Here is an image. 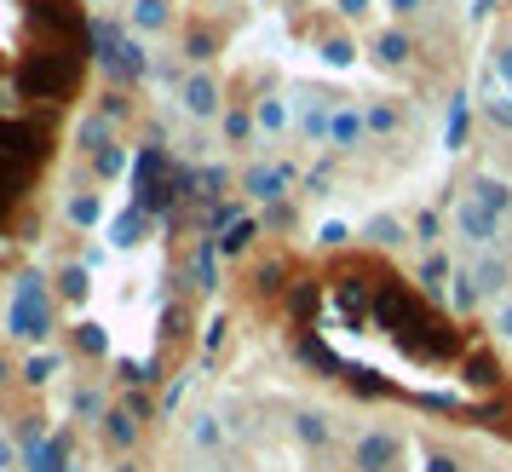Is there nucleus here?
Wrapping results in <instances>:
<instances>
[{"label":"nucleus","instance_id":"obj_1","mask_svg":"<svg viewBox=\"0 0 512 472\" xmlns=\"http://www.w3.org/2000/svg\"><path fill=\"white\" fill-rule=\"evenodd\" d=\"M52 294L41 271H18L12 277V306H6V334L24 346H47L52 340Z\"/></svg>","mask_w":512,"mask_h":472},{"label":"nucleus","instance_id":"obj_2","mask_svg":"<svg viewBox=\"0 0 512 472\" xmlns=\"http://www.w3.org/2000/svg\"><path fill=\"white\" fill-rule=\"evenodd\" d=\"M93 58H81V52H29L24 64H18V93L24 98H47V104H70L75 81H81V70H87Z\"/></svg>","mask_w":512,"mask_h":472},{"label":"nucleus","instance_id":"obj_3","mask_svg":"<svg viewBox=\"0 0 512 472\" xmlns=\"http://www.w3.org/2000/svg\"><path fill=\"white\" fill-rule=\"evenodd\" d=\"M47 150H52V133L41 127V121H6V116H0V156L35 167Z\"/></svg>","mask_w":512,"mask_h":472},{"label":"nucleus","instance_id":"obj_4","mask_svg":"<svg viewBox=\"0 0 512 472\" xmlns=\"http://www.w3.org/2000/svg\"><path fill=\"white\" fill-rule=\"evenodd\" d=\"M70 455H75L70 432H47V438L24 444V472H70Z\"/></svg>","mask_w":512,"mask_h":472},{"label":"nucleus","instance_id":"obj_5","mask_svg":"<svg viewBox=\"0 0 512 472\" xmlns=\"http://www.w3.org/2000/svg\"><path fill=\"white\" fill-rule=\"evenodd\" d=\"M179 98H185V110H190L196 121H213V116H219V81H213V75H190Z\"/></svg>","mask_w":512,"mask_h":472},{"label":"nucleus","instance_id":"obj_6","mask_svg":"<svg viewBox=\"0 0 512 472\" xmlns=\"http://www.w3.org/2000/svg\"><path fill=\"white\" fill-rule=\"evenodd\" d=\"M87 288H93V271H87V260L64 265V271L52 277V294H58L64 306H81V300H87Z\"/></svg>","mask_w":512,"mask_h":472},{"label":"nucleus","instance_id":"obj_7","mask_svg":"<svg viewBox=\"0 0 512 472\" xmlns=\"http://www.w3.org/2000/svg\"><path fill=\"white\" fill-rule=\"evenodd\" d=\"M127 18H133L139 35H162V29H173V6H167V0H133Z\"/></svg>","mask_w":512,"mask_h":472},{"label":"nucleus","instance_id":"obj_8","mask_svg":"<svg viewBox=\"0 0 512 472\" xmlns=\"http://www.w3.org/2000/svg\"><path fill=\"white\" fill-rule=\"evenodd\" d=\"M75 144H81L87 156L110 150V116H104V110H87V116L75 121Z\"/></svg>","mask_w":512,"mask_h":472},{"label":"nucleus","instance_id":"obj_9","mask_svg":"<svg viewBox=\"0 0 512 472\" xmlns=\"http://www.w3.org/2000/svg\"><path fill=\"white\" fill-rule=\"evenodd\" d=\"M104 438H110V449H133L139 444V415L133 409H110L104 415Z\"/></svg>","mask_w":512,"mask_h":472},{"label":"nucleus","instance_id":"obj_10","mask_svg":"<svg viewBox=\"0 0 512 472\" xmlns=\"http://www.w3.org/2000/svg\"><path fill=\"white\" fill-rule=\"evenodd\" d=\"M64 213H70V225H75V231H93L98 219H104V202H98L93 190H75V196H70V208H64Z\"/></svg>","mask_w":512,"mask_h":472},{"label":"nucleus","instance_id":"obj_11","mask_svg":"<svg viewBox=\"0 0 512 472\" xmlns=\"http://www.w3.org/2000/svg\"><path fill=\"white\" fill-rule=\"evenodd\" d=\"M58 363H64L58 352H29L24 369H18V380H24V386H47V380L58 375Z\"/></svg>","mask_w":512,"mask_h":472},{"label":"nucleus","instance_id":"obj_12","mask_svg":"<svg viewBox=\"0 0 512 472\" xmlns=\"http://www.w3.org/2000/svg\"><path fill=\"white\" fill-rule=\"evenodd\" d=\"M139 231H144V213L133 208V213H121L116 225H110V242H116V248H133V242H139Z\"/></svg>","mask_w":512,"mask_h":472},{"label":"nucleus","instance_id":"obj_13","mask_svg":"<svg viewBox=\"0 0 512 472\" xmlns=\"http://www.w3.org/2000/svg\"><path fill=\"white\" fill-rule=\"evenodd\" d=\"M75 352H81V357H104V352H110L104 329H98V323H81V329H75Z\"/></svg>","mask_w":512,"mask_h":472},{"label":"nucleus","instance_id":"obj_14","mask_svg":"<svg viewBox=\"0 0 512 472\" xmlns=\"http://www.w3.org/2000/svg\"><path fill=\"white\" fill-rule=\"evenodd\" d=\"M75 415H81V421H104L110 409H104V398H98L93 386H81V392H75Z\"/></svg>","mask_w":512,"mask_h":472},{"label":"nucleus","instance_id":"obj_15","mask_svg":"<svg viewBox=\"0 0 512 472\" xmlns=\"http://www.w3.org/2000/svg\"><path fill=\"white\" fill-rule=\"evenodd\" d=\"M248 190H254V196H282V173H271V167H254V173H248Z\"/></svg>","mask_w":512,"mask_h":472},{"label":"nucleus","instance_id":"obj_16","mask_svg":"<svg viewBox=\"0 0 512 472\" xmlns=\"http://www.w3.org/2000/svg\"><path fill=\"white\" fill-rule=\"evenodd\" d=\"M93 162H98V173L110 179V173H121V167H127V150H121V144H110V150H98Z\"/></svg>","mask_w":512,"mask_h":472},{"label":"nucleus","instance_id":"obj_17","mask_svg":"<svg viewBox=\"0 0 512 472\" xmlns=\"http://www.w3.org/2000/svg\"><path fill=\"white\" fill-rule=\"evenodd\" d=\"M185 52L196 58V64H208V58H213V35H208V29H196V35L185 41Z\"/></svg>","mask_w":512,"mask_h":472},{"label":"nucleus","instance_id":"obj_18","mask_svg":"<svg viewBox=\"0 0 512 472\" xmlns=\"http://www.w3.org/2000/svg\"><path fill=\"white\" fill-rule=\"evenodd\" d=\"M12 467H24V449L12 444L6 432H0V472H12Z\"/></svg>","mask_w":512,"mask_h":472},{"label":"nucleus","instance_id":"obj_19","mask_svg":"<svg viewBox=\"0 0 512 472\" xmlns=\"http://www.w3.org/2000/svg\"><path fill=\"white\" fill-rule=\"evenodd\" d=\"M248 236H254V225H236V231L219 242V254H242V248H248Z\"/></svg>","mask_w":512,"mask_h":472},{"label":"nucleus","instance_id":"obj_20","mask_svg":"<svg viewBox=\"0 0 512 472\" xmlns=\"http://www.w3.org/2000/svg\"><path fill=\"white\" fill-rule=\"evenodd\" d=\"M98 110H104V116L116 121V116H127V93H121V87H110V93H104V104H98Z\"/></svg>","mask_w":512,"mask_h":472},{"label":"nucleus","instance_id":"obj_21","mask_svg":"<svg viewBox=\"0 0 512 472\" xmlns=\"http://www.w3.org/2000/svg\"><path fill=\"white\" fill-rule=\"evenodd\" d=\"M196 444H202V449L219 444V426H213V415H196Z\"/></svg>","mask_w":512,"mask_h":472},{"label":"nucleus","instance_id":"obj_22","mask_svg":"<svg viewBox=\"0 0 512 472\" xmlns=\"http://www.w3.org/2000/svg\"><path fill=\"white\" fill-rule=\"evenodd\" d=\"M380 58H386V64H403V35H386V41H380Z\"/></svg>","mask_w":512,"mask_h":472},{"label":"nucleus","instance_id":"obj_23","mask_svg":"<svg viewBox=\"0 0 512 472\" xmlns=\"http://www.w3.org/2000/svg\"><path fill=\"white\" fill-rule=\"evenodd\" d=\"M259 127H282V104L265 98V104H259Z\"/></svg>","mask_w":512,"mask_h":472},{"label":"nucleus","instance_id":"obj_24","mask_svg":"<svg viewBox=\"0 0 512 472\" xmlns=\"http://www.w3.org/2000/svg\"><path fill=\"white\" fill-rule=\"evenodd\" d=\"M225 133L231 139H248V116H225Z\"/></svg>","mask_w":512,"mask_h":472},{"label":"nucleus","instance_id":"obj_25","mask_svg":"<svg viewBox=\"0 0 512 472\" xmlns=\"http://www.w3.org/2000/svg\"><path fill=\"white\" fill-rule=\"evenodd\" d=\"M6 380H12V363H6V357H0V386H6Z\"/></svg>","mask_w":512,"mask_h":472},{"label":"nucleus","instance_id":"obj_26","mask_svg":"<svg viewBox=\"0 0 512 472\" xmlns=\"http://www.w3.org/2000/svg\"><path fill=\"white\" fill-rule=\"evenodd\" d=\"M6 208H12V196H6V190H0V219H6Z\"/></svg>","mask_w":512,"mask_h":472},{"label":"nucleus","instance_id":"obj_27","mask_svg":"<svg viewBox=\"0 0 512 472\" xmlns=\"http://www.w3.org/2000/svg\"><path fill=\"white\" fill-rule=\"evenodd\" d=\"M121 472H133V467H121Z\"/></svg>","mask_w":512,"mask_h":472},{"label":"nucleus","instance_id":"obj_28","mask_svg":"<svg viewBox=\"0 0 512 472\" xmlns=\"http://www.w3.org/2000/svg\"><path fill=\"white\" fill-rule=\"evenodd\" d=\"M93 6H98V0H93Z\"/></svg>","mask_w":512,"mask_h":472}]
</instances>
